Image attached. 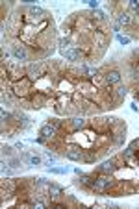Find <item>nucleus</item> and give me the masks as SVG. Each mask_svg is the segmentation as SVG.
<instances>
[{
    "label": "nucleus",
    "mask_w": 139,
    "mask_h": 209,
    "mask_svg": "<svg viewBox=\"0 0 139 209\" xmlns=\"http://www.w3.org/2000/svg\"><path fill=\"white\" fill-rule=\"evenodd\" d=\"M106 82H108V83H113V85H119V83H121V74L117 72V70H111V72L106 74Z\"/></svg>",
    "instance_id": "obj_8"
},
{
    "label": "nucleus",
    "mask_w": 139,
    "mask_h": 209,
    "mask_svg": "<svg viewBox=\"0 0 139 209\" xmlns=\"http://www.w3.org/2000/svg\"><path fill=\"white\" fill-rule=\"evenodd\" d=\"M80 181H82V183H83V185H89V187H93V183H95V181H91V180H89V178H87V176H83V178H82V180H80Z\"/></svg>",
    "instance_id": "obj_15"
},
{
    "label": "nucleus",
    "mask_w": 139,
    "mask_h": 209,
    "mask_svg": "<svg viewBox=\"0 0 139 209\" xmlns=\"http://www.w3.org/2000/svg\"><path fill=\"white\" fill-rule=\"evenodd\" d=\"M28 161H30V165H39L41 163V159L35 157V156H28Z\"/></svg>",
    "instance_id": "obj_14"
},
{
    "label": "nucleus",
    "mask_w": 139,
    "mask_h": 209,
    "mask_svg": "<svg viewBox=\"0 0 139 209\" xmlns=\"http://www.w3.org/2000/svg\"><path fill=\"white\" fill-rule=\"evenodd\" d=\"M13 56L20 61H24V59H28V52L23 45H17V46H13Z\"/></svg>",
    "instance_id": "obj_5"
},
{
    "label": "nucleus",
    "mask_w": 139,
    "mask_h": 209,
    "mask_svg": "<svg viewBox=\"0 0 139 209\" xmlns=\"http://www.w3.org/2000/svg\"><path fill=\"white\" fill-rule=\"evenodd\" d=\"M28 15H32V17H35V20H41L43 17H45L47 13L45 11H43V9L41 7H34V6H32V7H28Z\"/></svg>",
    "instance_id": "obj_9"
},
{
    "label": "nucleus",
    "mask_w": 139,
    "mask_h": 209,
    "mask_svg": "<svg viewBox=\"0 0 139 209\" xmlns=\"http://www.w3.org/2000/svg\"><path fill=\"white\" fill-rule=\"evenodd\" d=\"M61 54L65 56V59H69V61H76L78 58H80V54H78V50H74V48H63L61 50Z\"/></svg>",
    "instance_id": "obj_6"
},
{
    "label": "nucleus",
    "mask_w": 139,
    "mask_h": 209,
    "mask_svg": "<svg viewBox=\"0 0 139 209\" xmlns=\"http://www.w3.org/2000/svg\"><path fill=\"white\" fill-rule=\"evenodd\" d=\"M122 139H124V131H121V133H117V137H115V141H117V142H119V145H121V142H122Z\"/></svg>",
    "instance_id": "obj_16"
},
{
    "label": "nucleus",
    "mask_w": 139,
    "mask_h": 209,
    "mask_svg": "<svg viewBox=\"0 0 139 209\" xmlns=\"http://www.w3.org/2000/svg\"><path fill=\"white\" fill-rule=\"evenodd\" d=\"M117 96H119V98H122V96H126V87H122V85H119V87H117Z\"/></svg>",
    "instance_id": "obj_13"
},
{
    "label": "nucleus",
    "mask_w": 139,
    "mask_h": 209,
    "mask_svg": "<svg viewBox=\"0 0 139 209\" xmlns=\"http://www.w3.org/2000/svg\"><path fill=\"white\" fill-rule=\"evenodd\" d=\"M119 22H121V24H130L132 19H130V15H128V13H121V15H119Z\"/></svg>",
    "instance_id": "obj_11"
},
{
    "label": "nucleus",
    "mask_w": 139,
    "mask_h": 209,
    "mask_svg": "<svg viewBox=\"0 0 139 209\" xmlns=\"http://www.w3.org/2000/svg\"><path fill=\"white\" fill-rule=\"evenodd\" d=\"M111 185V180H110V176H100V178H97L95 180V183H93V189L95 191H98V193H104L108 187Z\"/></svg>",
    "instance_id": "obj_1"
},
{
    "label": "nucleus",
    "mask_w": 139,
    "mask_h": 209,
    "mask_svg": "<svg viewBox=\"0 0 139 209\" xmlns=\"http://www.w3.org/2000/svg\"><path fill=\"white\" fill-rule=\"evenodd\" d=\"M28 76L32 80H39L41 78V65H37V63H32L30 67H28Z\"/></svg>",
    "instance_id": "obj_4"
},
{
    "label": "nucleus",
    "mask_w": 139,
    "mask_h": 209,
    "mask_svg": "<svg viewBox=\"0 0 139 209\" xmlns=\"http://www.w3.org/2000/svg\"><path fill=\"white\" fill-rule=\"evenodd\" d=\"M56 131H58V122H48L41 128V135L45 139H50V137L56 135Z\"/></svg>",
    "instance_id": "obj_3"
},
{
    "label": "nucleus",
    "mask_w": 139,
    "mask_h": 209,
    "mask_svg": "<svg viewBox=\"0 0 139 209\" xmlns=\"http://www.w3.org/2000/svg\"><path fill=\"white\" fill-rule=\"evenodd\" d=\"M119 41L122 43V45H128V43H130V39H128V37H122V35H119Z\"/></svg>",
    "instance_id": "obj_17"
},
{
    "label": "nucleus",
    "mask_w": 139,
    "mask_h": 209,
    "mask_svg": "<svg viewBox=\"0 0 139 209\" xmlns=\"http://www.w3.org/2000/svg\"><path fill=\"white\" fill-rule=\"evenodd\" d=\"M111 26H113V30H115V31H119V22H113Z\"/></svg>",
    "instance_id": "obj_20"
},
{
    "label": "nucleus",
    "mask_w": 139,
    "mask_h": 209,
    "mask_svg": "<svg viewBox=\"0 0 139 209\" xmlns=\"http://www.w3.org/2000/svg\"><path fill=\"white\" fill-rule=\"evenodd\" d=\"M65 156L69 157V159H72V161H82L83 159V152L80 150V146H69L67 148V152H65Z\"/></svg>",
    "instance_id": "obj_2"
},
{
    "label": "nucleus",
    "mask_w": 139,
    "mask_h": 209,
    "mask_svg": "<svg viewBox=\"0 0 139 209\" xmlns=\"http://www.w3.org/2000/svg\"><path fill=\"white\" fill-rule=\"evenodd\" d=\"M83 126H85V120L83 118H80V117L72 118V130H82Z\"/></svg>",
    "instance_id": "obj_10"
},
{
    "label": "nucleus",
    "mask_w": 139,
    "mask_h": 209,
    "mask_svg": "<svg viewBox=\"0 0 139 209\" xmlns=\"http://www.w3.org/2000/svg\"><path fill=\"white\" fill-rule=\"evenodd\" d=\"M115 170H117L115 161H106V163L100 165V172H104V174H113Z\"/></svg>",
    "instance_id": "obj_7"
},
{
    "label": "nucleus",
    "mask_w": 139,
    "mask_h": 209,
    "mask_svg": "<svg viewBox=\"0 0 139 209\" xmlns=\"http://www.w3.org/2000/svg\"><path fill=\"white\" fill-rule=\"evenodd\" d=\"M48 193H50L52 196H54V198H58V196L61 194V189H59V187H56V185H50V189H48Z\"/></svg>",
    "instance_id": "obj_12"
},
{
    "label": "nucleus",
    "mask_w": 139,
    "mask_h": 209,
    "mask_svg": "<svg viewBox=\"0 0 139 209\" xmlns=\"http://www.w3.org/2000/svg\"><path fill=\"white\" fill-rule=\"evenodd\" d=\"M137 6H139V4L135 2V0H132V4H130V7H132V9H137Z\"/></svg>",
    "instance_id": "obj_19"
},
{
    "label": "nucleus",
    "mask_w": 139,
    "mask_h": 209,
    "mask_svg": "<svg viewBox=\"0 0 139 209\" xmlns=\"http://www.w3.org/2000/svg\"><path fill=\"white\" fill-rule=\"evenodd\" d=\"M11 167H13V169H17V167H20V163H19L17 159H13V161H11Z\"/></svg>",
    "instance_id": "obj_18"
}]
</instances>
